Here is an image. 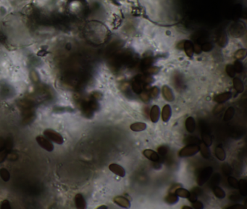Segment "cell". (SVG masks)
Instances as JSON below:
<instances>
[{
    "mask_svg": "<svg viewBox=\"0 0 247 209\" xmlns=\"http://www.w3.org/2000/svg\"><path fill=\"white\" fill-rule=\"evenodd\" d=\"M174 192H175L178 197L182 198H188L189 195H190V192L187 190L186 189H184V188L182 187H178L175 189Z\"/></svg>",
    "mask_w": 247,
    "mask_h": 209,
    "instance_id": "obj_24",
    "label": "cell"
},
{
    "mask_svg": "<svg viewBox=\"0 0 247 209\" xmlns=\"http://www.w3.org/2000/svg\"><path fill=\"white\" fill-rule=\"evenodd\" d=\"M201 142V140L196 137H194V136H191V137H188L187 138L184 139V143L186 144H199Z\"/></svg>",
    "mask_w": 247,
    "mask_h": 209,
    "instance_id": "obj_27",
    "label": "cell"
},
{
    "mask_svg": "<svg viewBox=\"0 0 247 209\" xmlns=\"http://www.w3.org/2000/svg\"><path fill=\"white\" fill-rule=\"evenodd\" d=\"M200 129L201 130V132H206V133H211L210 126H208L207 123L204 121H200L199 122Z\"/></svg>",
    "mask_w": 247,
    "mask_h": 209,
    "instance_id": "obj_35",
    "label": "cell"
},
{
    "mask_svg": "<svg viewBox=\"0 0 247 209\" xmlns=\"http://www.w3.org/2000/svg\"><path fill=\"white\" fill-rule=\"evenodd\" d=\"M220 182V175L219 174H215L213 176L210 180V186L212 187H215L216 186H218Z\"/></svg>",
    "mask_w": 247,
    "mask_h": 209,
    "instance_id": "obj_29",
    "label": "cell"
},
{
    "mask_svg": "<svg viewBox=\"0 0 247 209\" xmlns=\"http://www.w3.org/2000/svg\"><path fill=\"white\" fill-rule=\"evenodd\" d=\"M109 168L112 173L115 174L116 175L119 176V177H124L126 176V171L123 168V167L117 164V163H111L109 165Z\"/></svg>",
    "mask_w": 247,
    "mask_h": 209,
    "instance_id": "obj_6",
    "label": "cell"
},
{
    "mask_svg": "<svg viewBox=\"0 0 247 209\" xmlns=\"http://www.w3.org/2000/svg\"><path fill=\"white\" fill-rule=\"evenodd\" d=\"M201 139H202L203 143H204L208 147L211 146L213 144V138L210 135V133L201 132Z\"/></svg>",
    "mask_w": 247,
    "mask_h": 209,
    "instance_id": "obj_25",
    "label": "cell"
},
{
    "mask_svg": "<svg viewBox=\"0 0 247 209\" xmlns=\"http://www.w3.org/2000/svg\"><path fill=\"white\" fill-rule=\"evenodd\" d=\"M43 135L52 142H55L57 144H62L64 143V139L60 133L57 132L56 131L47 129L44 130Z\"/></svg>",
    "mask_w": 247,
    "mask_h": 209,
    "instance_id": "obj_3",
    "label": "cell"
},
{
    "mask_svg": "<svg viewBox=\"0 0 247 209\" xmlns=\"http://www.w3.org/2000/svg\"><path fill=\"white\" fill-rule=\"evenodd\" d=\"M143 155L147 159L150 160L153 162H159L160 161V158H159V154L155 151L152 150L150 149H147L143 151Z\"/></svg>",
    "mask_w": 247,
    "mask_h": 209,
    "instance_id": "obj_7",
    "label": "cell"
},
{
    "mask_svg": "<svg viewBox=\"0 0 247 209\" xmlns=\"http://www.w3.org/2000/svg\"><path fill=\"white\" fill-rule=\"evenodd\" d=\"M8 153L9 150L6 149L0 151V163H2V162L6 159L7 157L8 156Z\"/></svg>",
    "mask_w": 247,
    "mask_h": 209,
    "instance_id": "obj_41",
    "label": "cell"
},
{
    "mask_svg": "<svg viewBox=\"0 0 247 209\" xmlns=\"http://www.w3.org/2000/svg\"><path fill=\"white\" fill-rule=\"evenodd\" d=\"M246 56V49H241V50H238V51L235 53V57H236V59H238V60L244 58Z\"/></svg>",
    "mask_w": 247,
    "mask_h": 209,
    "instance_id": "obj_36",
    "label": "cell"
},
{
    "mask_svg": "<svg viewBox=\"0 0 247 209\" xmlns=\"http://www.w3.org/2000/svg\"><path fill=\"white\" fill-rule=\"evenodd\" d=\"M74 201L77 208L83 209L86 208V200H85V198H83V196L81 194H80V193H78V194H77L75 196Z\"/></svg>",
    "mask_w": 247,
    "mask_h": 209,
    "instance_id": "obj_12",
    "label": "cell"
},
{
    "mask_svg": "<svg viewBox=\"0 0 247 209\" xmlns=\"http://www.w3.org/2000/svg\"><path fill=\"white\" fill-rule=\"evenodd\" d=\"M234 67L235 71H236V73H239V74H240V73L242 72L243 70L242 62H240L239 60L235 61Z\"/></svg>",
    "mask_w": 247,
    "mask_h": 209,
    "instance_id": "obj_38",
    "label": "cell"
},
{
    "mask_svg": "<svg viewBox=\"0 0 247 209\" xmlns=\"http://www.w3.org/2000/svg\"><path fill=\"white\" fill-rule=\"evenodd\" d=\"M228 208H236V209H243L244 208V206L242 205H240V204H236V205H231V206H229L228 207Z\"/></svg>",
    "mask_w": 247,
    "mask_h": 209,
    "instance_id": "obj_52",
    "label": "cell"
},
{
    "mask_svg": "<svg viewBox=\"0 0 247 209\" xmlns=\"http://www.w3.org/2000/svg\"><path fill=\"white\" fill-rule=\"evenodd\" d=\"M172 115V109L170 104H165L163 107L162 111V121L165 122H168L170 120V117Z\"/></svg>",
    "mask_w": 247,
    "mask_h": 209,
    "instance_id": "obj_13",
    "label": "cell"
},
{
    "mask_svg": "<svg viewBox=\"0 0 247 209\" xmlns=\"http://www.w3.org/2000/svg\"><path fill=\"white\" fill-rule=\"evenodd\" d=\"M5 149V139L2 137H0V151Z\"/></svg>",
    "mask_w": 247,
    "mask_h": 209,
    "instance_id": "obj_50",
    "label": "cell"
},
{
    "mask_svg": "<svg viewBox=\"0 0 247 209\" xmlns=\"http://www.w3.org/2000/svg\"><path fill=\"white\" fill-rule=\"evenodd\" d=\"M183 208H189V209H191V208H192V207H189V206H183Z\"/></svg>",
    "mask_w": 247,
    "mask_h": 209,
    "instance_id": "obj_55",
    "label": "cell"
},
{
    "mask_svg": "<svg viewBox=\"0 0 247 209\" xmlns=\"http://www.w3.org/2000/svg\"><path fill=\"white\" fill-rule=\"evenodd\" d=\"M213 173V168L210 166L205 167L201 171L199 172L197 176L196 182L199 186H202L211 177L212 174Z\"/></svg>",
    "mask_w": 247,
    "mask_h": 209,
    "instance_id": "obj_1",
    "label": "cell"
},
{
    "mask_svg": "<svg viewBox=\"0 0 247 209\" xmlns=\"http://www.w3.org/2000/svg\"><path fill=\"white\" fill-rule=\"evenodd\" d=\"M199 152V145L198 144H187L186 147L182 148L178 153V156L180 158H186L191 157Z\"/></svg>",
    "mask_w": 247,
    "mask_h": 209,
    "instance_id": "obj_2",
    "label": "cell"
},
{
    "mask_svg": "<svg viewBox=\"0 0 247 209\" xmlns=\"http://www.w3.org/2000/svg\"><path fill=\"white\" fill-rule=\"evenodd\" d=\"M130 129L133 132H142L147 129V124L143 122L134 123L130 126Z\"/></svg>",
    "mask_w": 247,
    "mask_h": 209,
    "instance_id": "obj_21",
    "label": "cell"
},
{
    "mask_svg": "<svg viewBox=\"0 0 247 209\" xmlns=\"http://www.w3.org/2000/svg\"><path fill=\"white\" fill-rule=\"evenodd\" d=\"M168 150H169V148H168V146H160L159 147H158V154H159V158H164V157L168 154Z\"/></svg>",
    "mask_w": 247,
    "mask_h": 209,
    "instance_id": "obj_32",
    "label": "cell"
},
{
    "mask_svg": "<svg viewBox=\"0 0 247 209\" xmlns=\"http://www.w3.org/2000/svg\"><path fill=\"white\" fill-rule=\"evenodd\" d=\"M185 126L188 132L193 133L196 129V122L194 118L191 117V116L187 118V119L186 120L185 122Z\"/></svg>",
    "mask_w": 247,
    "mask_h": 209,
    "instance_id": "obj_14",
    "label": "cell"
},
{
    "mask_svg": "<svg viewBox=\"0 0 247 209\" xmlns=\"http://www.w3.org/2000/svg\"><path fill=\"white\" fill-rule=\"evenodd\" d=\"M235 115V109L233 107H229L226 110L225 114H224V117H223V121L228 122L229 121H231L233 118H234Z\"/></svg>",
    "mask_w": 247,
    "mask_h": 209,
    "instance_id": "obj_22",
    "label": "cell"
},
{
    "mask_svg": "<svg viewBox=\"0 0 247 209\" xmlns=\"http://www.w3.org/2000/svg\"><path fill=\"white\" fill-rule=\"evenodd\" d=\"M192 203V208H195V209H202L204 208V205L201 203V201H199V200H196V201L193 202Z\"/></svg>",
    "mask_w": 247,
    "mask_h": 209,
    "instance_id": "obj_42",
    "label": "cell"
},
{
    "mask_svg": "<svg viewBox=\"0 0 247 209\" xmlns=\"http://www.w3.org/2000/svg\"><path fill=\"white\" fill-rule=\"evenodd\" d=\"M240 193L242 196H246L247 195V182L245 179H241L239 181V187Z\"/></svg>",
    "mask_w": 247,
    "mask_h": 209,
    "instance_id": "obj_23",
    "label": "cell"
},
{
    "mask_svg": "<svg viewBox=\"0 0 247 209\" xmlns=\"http://www.w3.org/2000/svg\"><path fill=\"white\" fill-rule=\"evenodd\" d=\"M139 95H140L141 99L144 102H148V101L149 100V99H150V96H149V94L148 92L143 91L141 93L139 94Z\"/></svg>",
    "mask_w": 247,
    "mask_h": 209,
    "instance_id": "obj_40",
    "label": "cell"
},
{
    "mask_svg": "<svg viewBox=\"0 0 247 209\" xmlns=\"http://www.w3.org/2000/svg\"><path fill=\"white\" fill-rule=\"evenodd\" d=\"M183 49L185 50L186 54L187 55L188 57H192L193 55H194V44L191 42V41H184V46Z\"/></svg>",
    "mask_w": 247,
    "mask_h": 209,
    "instance_id": "obj_17",
    "label": "cell"
},
{
    "mask_svg": "<svg viewBox=\"0 0 247 209\" xmlns=\"http://www.w3.org/2000/svg\"><path fill=\"white\" fill-rule=\"evenodd\" d=\"M199 145V151L201 153V155L202 156V157L205 159H209L211 156V153H210V148H209L208 146H207L206 144L203 142H200Z\"/></svg>",
    "mask_w": 247,
    "mask_h": 209,
    "instance_id": "obj_16",
    "label": "cell"
},
{
    "mask_svg": "<svg viewBox=\"0 0 247 209\" xmlns=\"http://www.w3.org/2000/svg\"><path fill=\"white\" fill-rule=\"evenodd\" d=\"M213 192L215 194V195L219 199H223V198H225V192L222 188L219 187L218 186H216V187H213Z\"/></svg>",
    "mask_w": 247,
    "mask_h": 209,
    "instance_id": "obj_26",
    "label": "cell"
},
{
    "mask_svg": "<svg viewBox=\"0 0 247 209\" xmlns=\"http://www.w3.org/2000/svg\"><path fill=\"white\" fill-rule=\"evenodd\" d=\"M159 71V68L157 67H149V68H147V70H145V71H144V74L146 75H154V74H157L158 72Z\"/></svg>",
    "mask_w": 247,
    "mask_h": 209,
    "instance_id": "obj_37",
    "label": "cell"
},
{
    "mask_svg": "<svg viewBox=\"0 0 247 209\" xmlns=\"http://www.w3.org/2000/svg\"><path fill=\"white\" fill-rule=\"evenodd\" d=\"M115 203L118 205L125 208H129L130 207V202L126 198L123 196H117L114 198Z\"/></svg>",
    "mask_w": 247,
    "mask_h": 209,
    "instance_id": "obj_9",
    "label": "cell"
},
{
    "mask_svg": "<svg viewBox=\"0 0 247 209\" xmlns=\"http://www.w3.org/2000/svg\"><path fill=\"white\" fill-rule=\"evenodd\" d=\"M226 44H227V38H226L225 36L222 35V36H220V38L218 40V44L220 47H224L226 45Z\"/></svg>",
    "mask_w": 247,
    "mask_h": 209,
    "instance_id": "obj_43",
    "label": "cell"
},
{
    "mask_svg": "<svg viewBox=\"0 0 247 209\" xmlns=\"http://www.w3.org/2000/svg\"><path fill=\"white\" fill-rule=\"evenodd\" d=\"M228 182L229 185L231 187L234 188V189H238V187H239V181L236 178H234V177L229 176L228 177Z\"/></svg>",
    "mask_w": 247,
    "mask_h": 209,
    "instance_id": "obj_33",
    "label": "cell"
},
{
    "mask_svg": "<svg viewBox=\"0 0 247 209\" xmlns=\"http://www.w3.org/2000/svg\"><path fill=\"white\" fill-rule=\"evenodd\" d=\"M165 200L168 204L173 205L178 203L179 200V197L175 192H170L168 195L165 197Z\"/></svg>",
    "mask_w": 247,
    "mask_h": 209,
    "instance_id": "obj_19",
    "label": "cell"
},
{
    "mask_svg": "<svg viewBox=\"0 0 247 209\" xmlns=\"http://www.w3.org/2000/svg\"><path fill=\"white\" fill-rule=\"evenodd\" d=\"M184 41H182L180 42H179L178 44V48L179 50H183V46H184Z\"/></svg>",
    "mask_w": 247,
    "mask_h": 209,
    "instance_id": "obj_53",
    "label": "cell"
},
{
    "mask_svg": "<svg viewBox=\"0 0 247 209\" xmlns=\"http://www.w3.org/2000/svg\"><path fill=\"white\" fill-rule=\"evenodd\" d=\"M36 140L40 147H42L45 150L48 151V152H52L54 150L55 147H54L53 143L46 137H43L41 135L37 136L36 137Z\"/></svg>",
    "mask_w": 247,
    "mask_h": 209,
    "instance_id": "obj_4",
    "label": "cell"
},
{
    "mask_svg": "<svg viewBox=\"0 0 247 209\" xmlns=\"http://www.w3.org/2000/svg\"><path fill=\"white\" fill-rule=\"evenodd\" d=\"M102 97V94L100 93V92H94V93L92 94V98L95 99V100H101Z\"/></svg>",
    "mask_w": 247,
    "mask_h": 209,
    "instance_id": "obj_49",
    "label": "cell"
},
{
    "mask_svg": "<svg viewBox=\"0 0 247 209\" xmlns=\"http://www.w3.org/2000/svg\"><path fill=\"white\" fill-rule=\"evenodd\" d=\"M233 83H234V87L235 90H236L238 93H242L243 90H244V86H243L242 81H241L239 78L234 77V80H233Z\"/></svg>",
    "mask_w": 247,
    "mask_h": 209,
    "instance_id": "obj_18",
    "label": "cell"
},
{
    "mask_svg": "<svg viewBox=\"0 0 247 209\" xmlns=\"http://www.w3.org/2000/svg\"><path fill=\"white\" fill-rule=\"evenodd\" d=\"M222 170L225 176H228V177L231 176L233 173V168H231V166L228 163H224L222 165Z\"/></svg>",
    "mask_w": 247,
    "mask_h": 209,
    "instance_id": "obj_30",
    "label": "cell"
},
{
    "mask_svg": "<svg viewBox=\"0 0 247 209\" xmlns=\"http://www.w3.org/2000/svg\"><path fill=\"white\" fill-rule=\"evenodd\" d=\"M197 195L195 194V193H194L193 192H190V195H189V198H188V199H189V201L191 202V203H193V202L196 201V200H197Z\"/></svg>",
    "mask_w": 247,
    "mask_h": 209,
    "instance_id": "obj_44",
    "label": "cell"
},
{
    "mask_svg": "<svg viewBox=\"0 0 247 209\" xmlns=\"http://www.w3.org/2000/svg\"><path fill=\"white\" fill-rule=\"evenodd\" d=\"M215 156L218 160L221 161H224L226 158V153L224 148L222 147L221 144H219L215 147Z\"/></svg>",
    "mask_w": 247,
    "mask_h": 209,
    "instance_id": "obj_15",
    "label": "cell"
},
{
    "mask_svg": "<svg viewBox=\"0 0 247 209\" xmlns=\"http://www.w3.org/2000/svg\"><path fill=\"white\" fill-rule=\"evenodd\" d=\"M225 71L227 74L231 78H234L235 76H236V71H235L234 67L233 65H231V64H228V65H226L225 68Z\"/></svg>",
    "mask_w": 247,
    "mask_h": 209,
    "instance_id": "obj_34",
    "label": "cell"
},
{
    "mask_svg": "<svg viewBox=\"0 0 247 209\" xmlns=\"http://www.w3.org/2000/svg\"><path fill=\"white\" fill-rule=\"evenodd\" d=\"M201 52V46L198 44H194V52H195L196 54H200Z\"/></svg>",
    "mask_w": 247,
    "mask_h": 209,
    "instance_id": "obj_47",
    "label": "cell"
},
{
    "mask_svg": "<svg viewBox=\"0 0 247 209\" xmlns=\"http://www.w3.org/2000/svg\"><path fill=\"white\" fill-rule=\"evenodd\" d=\"M154 62V59L152 58V57H147L145 58H144L141 61V68L142 69V71H145L147 68H149V67H151L152 65Z\"/></svg>",
    "mask_w": 247,
    "mask_h": 209,
    "instance_id": "obj_20",
    "label": "cell"
},
{
    "mask_svg": "<svg viewBox=\"0 0 247 209\" xmlns=\"http://www.w3.org/2000/svg\"><path fill=\"white\" fill-rule=\"evenodd\" d=\"M97 208H107V206H104V205H102V206H100L98 207Z\"/></svg>",
    "mask_w": 247,
    "mask_h": 209,
    "instance_id": "obj_54",
    "label": "cell"
},
{
    "mask_svg": "<svg viewBox=\"0 0 247 209\" xmlns=\"http://www.w3.org/2000/svg\"><path fill=\"white\" fill-rule=\"evenodd\" d=\"M151 98H156L159 95V89L157 86H153L151 89H149L148 91Z\"/></svg>",
    "mask_w": 247,
    "mask_h": 209,
    "instance_id": "obj_31",
    "label": "cell"
},
{
    "mask_svg": "<svg viewBox=\"0 0 247 209\" xmlns=\"http://www.w3.org/2000/svg\"><path fill=\"white\" fill-rule=\"evenodd\" d=\"M0 178L2 179L4 182H8L10 180V174L7 168H2L0 169Z\"/></svg>",
    "mask_w": 247,
    "mask_h": 209,
    "instance_id": "obj_28",
    "label": "cell"
},
{
    "mask_svg": "<svg viewBox=\"0 0 247 209\" xmlns=\"http://www.w3.org/2000/svg\"><path fill=\"white\" fill-rule=\"evenodd\" d=\"M1 208H4V209L11 208V206H10V202H9L7 200H4V201H3L2 203H1Z\"/></svg>",
    "mask_w": 247,
    "mask_h": 209,
    "instance_id": "obj_45",
    "label": "cell"
},
{
    "mask_svg": "<svg viewBox=\"0 0 247 209\" xmlns=\"http://www.w3.org/2000/svg\"><path fill=\"white\" fill-rule=\"evenodd\" d=\"M231 97H232V93L231 92H226L215 96V101L218 104H223L230 100Z\"/></svg>",
    "mask_w": 247,
    "mask_h": 209,
    "instance_id": "obj_8",
    "label": "cell"
},
{
    "mask_svg": "<svg viewBox=\"0 0 247 209\" xmlns=\"http://www.w3.org/2000/svg\"><path fill=\"white\" fill-rule=\"evenodd\" d=\"M194 193H195L197 196H199L201 195V194H202V190H201V189H200L199 187H194V189H192V191Z\"/></svg>",
    "mask_w": 247,
    "mask_h": 209,
    "instance_id": "obj_48",
    "label": "cell"
},
{
    "mask_svg": "<svg viewBox=\"0 0 247 209\" xmlns=\"http://www.w3.org/2000/svg\"><path fill=\"white\" fill-rule=\"evenodd\" d=\"M144 83H143L141 79V75H138L134 78L131 83V88L134 93L139 95L141 93L144 89Z\"/></svg>",
    "mask_w": 247,
    "mask_h": 209,
    "instance_id": "obj_5",
    "label": "cell"
},
{
    "mask_svg": "<svg viewBox=\"0 0 247 209\" xmlns=\"http://www.w3.org/2000/svg\"><path fill=\"white\" fill-rule=\"evenodd\" d=\"M201 51L210 52L213 49V44H211L210 42H205L201 45Z\"/></svg>",
    "mask_w": 247,
    "mask_h": 209,
    "instance_id": "obj_39",
    "label": "cell"
},
{
    "mask_svg": "<svg viewBox=\"0 0 247 209\" xmlns=\"http://www.w3.org/2000/svg\"><path fill=\"white\" fill-rule=\"evenodd\" d=\"M162 92L164 98L167 101H168V102H172V101H173L174 99H175L173 91H172L171 89L168 86H167V85H164V86H162Z\"/></svg>",
    "mask_w": 247,
    "mask_h": 209,
    "instance_id": "obj_10",
    "label": "cell"
},
{
    "mask_svg": "<svg viewBox=\"0 0 247 209\" xmlns=\"http://www.w3.org/2000/svg\"><path fill=\"white\" fill-rule=\"evenodd\" d=\"M223 108H224L223 104H219L218 105H217V107H216V108L215 109V113H220V112H221V111H222V110H223Z\"/></svg>",
    "mask_w": 247,
    "mask_h": 209,
    "instance_id": "obj_51",
    "label": "cell"
},
{
    "mask_svg": "<svg viewBox=\"0 0 247 209\" xmlns=\"http://www.w3.org/2000/svg\"><path fill=\"white\" fill-rule=\"evenodd\" d=\"M160 116V109L158 105L152 106L150 111V119L152 123H156L159 119Z\"/></svg>",
    "mask_w": 247,
    "mask_h": 209,
    "instance_id": "obj_11",
    "label": "cell"
},
{
    "mask_svg": "<svg viewBox=\"0 0 247 209\" xmlns=\"http://www.w3.org/2000/svg\"><path fill=\"white\" fill-rule=\"evenodd\" d=\"M229 199L231 200H232V201L234 202H238L240 200H241V197H240L239 195L237 194H234L232 195H231L229 197Z\"/></svg>",
    "mask_w": 247,
    "mask_h": 209,
    "instance_id": "obj_46",
    "label": "cell"
}]
</instances>
